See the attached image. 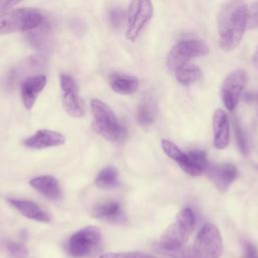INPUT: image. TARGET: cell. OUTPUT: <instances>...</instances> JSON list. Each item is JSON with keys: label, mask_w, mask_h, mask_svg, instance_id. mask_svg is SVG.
<instances>
[{"label": "cell", "mask_w": 258, "mask_h": 258, "mask_svg": "<svg viewBox=\"0 0 258 258\" xmlns=\"http://www.w3.org/2000/svg\"><path fill=\"white\" fill-rule=\"evenodd\" d=\"M8 202L24 217L41 223H48L49 216L37 204L20 199H8Z\"/></svg>", "instance_id": "cell-17"}, {"label": "cell", "mask_w": 258, "mask_h": 258, "mask_svg": "<svg viewBox=\"0 0 258 258\" xmlns=\"http://www.w3.org/2000/svg\"><path fill=\"white\" fill-rule=\"evenodd\" d=\"M95 130L109 141H116L121 135V128L113 110L104 102L94 99L91 101Z\"/></svg>", "instance_id": "cell-6"}, {"label": "cell", "mask_w": 258, "mask_h": 258, "mask_svg": "<svg viewBox=\"0 0 258 258\" xmlns=\"http://www.w3.org/2000/svg\"><path fill=\"white\" fill-rule=\"evenodd\" d=\"M209 45L198 38L183 39L176 42L167 54V67L171 72L185 66L194 58L209 54Z\"/></svg>", "instance_id": "cell-5"}, {"label": "cell", "mask_w": 258, "mask_h": 258, "mask_svg": "<svg viewBox=\"0 0 258 258\" xmlns=\"http://www.w3.org/2000/svg\"><path fill=\"white\" fill-rule=\"evenodd\" d=\"M109 84L112 90L120 95H132L139 87V81L136 77L123 73L111 74L109 77Z\"/></svg>", "instance_id": "cell-18"}, {"label": "cell", "mask_w": 258, "mask_h": 258, "mask_svg": "<svg viewBox=\"0 0 258 258\" xmlns=\"http://www.w3.org/2000/svg\"><path fill=\"white\" fill-rule=\"evenodd\" d=\"M153 16V5L151 1H131L128 9V24L126 36L130 41H135L145 24Z\"/></svg>", "instance_id": "cell-9"}, {"label": "cell", "mask_w": 258, "mask_h": 258, "mask_svg": "<svg viewBox=\"0 0 258 258\" xmlns=\"http://www.w3.org/2000/svg\"><path fill=\"white\" fill-rule=\"evenodd\" d=\"M42 22L41 13L32 8L13 9L0 14V35L27 31L38 27Z\"/></svg>", "instance_id": "cell-3"}, {"label": "cell", "mask_w": 258, "mask_h": 258, "mask_svg": "<svg viewBox=\"0 0 258 258\" xmlns=\"http://www.w3.org/2000/svg\"><path fill=\"white\" fill-rule=\"evenodd\" d=\"M122 19H123V13L121 10L115 9L110 12V21L113 26L115 27L119 26L122 22Z\"/></svg>", "instance_id": "cell-28"}, {"label": "cell", "mask_w": 258, "mask_h": 258, "mask_svg": "<svg viewBox=\"0 0 258 258\" xmlns=\"http://www.w3.org/2000/svg\"><path fill=\"white\" fill-rule=\"evenodd\" d=\"M173 73H174V77H175L176 81L179 84L185 85V86L191 85V84L198 82L203 77L202 70L198 66L191 64V63L182 66V67L178 68L177 70H175Z\"/></svg>", "instance_id": "cell-20"}, {"label": "cell", "mask_w": 258, "mask_h": 258, "mask_svg": "<svg viewBox=\"0 0 258 258\" xmlns=\"http://www.w3.org/2000/svg\"><path fill=\"white\" fill-rule=\"evenodd\" d=\"M205 172L211 179L217 189L224 194L226 192L234 180L238 176L237 167L232 163H209L206 166Z\"/></svg>", "instance_id": "cell-12"}, {"label": "cell", "mask_w": 258, "mask_h": 258, "mask_svg": "<svg viewBox=\"0 0 258 258\" xmlns=\"http://www.w3.org/2000/svg\"><path fill=\"white\" fill-rule=\"evenodd\" d=\"M252 60H253V63L258 68V46L256 47L254 53H253V57H252Z\"/></svg>", "instance_id": "cell-31"}, {"label": "cell", "mask_w": 258, "mask_h": 258, "mask_svg": "<svg viewBox=\"0 0 258 258\" xmlns=\"http://www.w3.org/2000/svg\"><path fill=\"white\" fill-rule=\"evenodd\" d=\"M60 88L62 106L66 112L75 118H81L85 115V106L79 95V89L76 81L69 75H60Z\"/></svg>", "instance_id": "cell-11"}, {"label": "cell", "mask_w": 258, "mask_h": 258, "mask_svg": "<svg viewBox=\"0 0 258 258\" xmlns=\"http://www.w3.org/2000/svg\"><path fill=\"white\" fill-rule=\"evenodd\" d=\"M192 248L196 258H220L223 253V239L219 229L211 223L204 225Z\"/></svg>", "instance_id": "cell-7"}, {"label": "cell", "mask_w": 258, "mask_h": 258, "mask_svg": "<svg viewBox=\"0 0 258 258\" xmlns=\"http://www.w3.org/2000/svg\"><path fill=\"white\" fill-rule=\"evenodd\" d=\"M102 240V233L95 226H87L74 233L68 241L69 253L77 258L85 257L93 253Z\"/></svg>", "instance_id": "cell-8"}, {"label": "cell", "mask_w": 258, "mask_h": 258, "mask_svg": "<svg viewBox=\"0 0 258 258\" xmlns=\"http://www.w3.org/2000/svg\"><path fill=\"white\" fill-rule=\"evenodd\" d=\"M246 82L247 75L241 69L233 71L225 79L221 89V96L225 107L229 111H233L237 107Z\"/></svg>", "instance_id": "cell-10"}, {"label": "cell", "mask_w": 258, "mask_h": 258, "mask_svg": "<svg viewBox=\"0 0 258 258\" xmlns=\"http://www.w3.org/2000/svg\"><path fill=\"white\" fill-rule=\"evenodd\" d=\"M248 22V5L243 1L224 3L218 13L219 45L225 51L234 50L243 39Z\"/></svg>", "instance_id": "cell-1"}, {"label": "cell", "mask_w": 258, "mask_h": 258, "mask_svg": "<svg viewBox=\"0 0 258 258\" xmlns=\"http://www.w3.org/2000/svg\"><path fill=\"white\" fill-rule=\"evenodd\" d=\"M19 2L17 1H0V14L8 12L12 10V8L17 5Z\"/></svg>", "instance_id": "cell-30"}, {"label": "cell", "mask_w": 258, "mask_h": 258, "mask_svg": "<svg viewBox=\"0 0 258 258\" xmlns=\"http://www.w3.org/2000/svg\"><path fill=\"white\" fill-rule=\"evenodd\" d=\"M45 84L46 78L43 75L31 76L23 80L21 84V99L24 107L27 110H30L33 107Z\"/></svg>", "instance_id": "cell-16"}, {"label": "cell", "mask_w": 258, "mask_h": 258, "mask_svg": "<svg viewBox=\"0 0 258 258\" xmlns=\"http://www.w3.org/2000/svg\"><path fill=\"white\" fill-rule=\"evenodd\" d=\"M247 27L258 28V2H254L248 6V22Z\"/></svg>", "instance_id": "cell-27"}, {"label": "cell", "mask_w": 258, "mask_h": 258, "mask_svg": "<svg viewBox=\"0 0 258 258\" xmlns=\"http://www.w3.org/2000/svg\"><path fill=\"white\" fill-rule=\"evenodd\" d=\"M92 215L96 219L111 224H122L126 220L122 206L117 201H107L96 205L93 208Z\"/></svg>", "instance_id": "cell-13"}, {"label": "cell", "mask_w": 258, "mask_h": 258, "mask_svg": "<svg viewBox=\"0 0 258 258\" xmlns=\"http://www.w3.org/2000/svg\"><path fill=\"white\" fill-rule=\"evenodd\" d=\"M4 247L11 258H27L28 256L27 249L22 244H19L12 240H5Z\"/></svg>", "instance_id": "cell-23"}, {"label": "cell", "mask_w": 258, "mask_h": 258, "mask_svg": "<svg viewBox=\"0 0 258 258\" xmlns=\"http://www.w3.org/2000/svg\"><path fill=\"white\" fill-rule=\"evenodd\" d=\"M155 116V111H154V106L153 103L151 102L150 99H144L137 110V120L138 123L142 126H148L150 125Z\"/></svg>", "instance_id": "cell-22"}, {"label": "cell", "mask_w": 258, "mask_h": 258, "mask_svg": "<svg viewBox=\"0 0 258 258\" xmlns=\"http://www.w3.org/2000/svg\"><path fill=\"white\" fill-rule=\"evenodd\" d=\"M161 147L163 152L169 158L174 160L187 174L191 176H199L205 172L208 161L204 151L195 150L185 153L181 151L176 144L167 139L161 140Z\"/></svg>", "instance_id": "cell-4"}, {"label": "cell", "mask_w": 258, "mask_h": 258, "mask_svg": "<svg viewBox=\"0 0 258 258\" xmlns=\"http://www.w3.org/2000/svg\"><path fill=\"white\" fill-rule=\"evenodd\" d=\"M99 258H157L154 255H150L143 252H109L100 255Z\"/></svg>", "instance_id": "cell-24"}, {"label": "cell", "mask_w": 258, "mask_h": 258, "mask_svg": "<svg viewBox=\"0 0 258 258\" xmlns=\"http://www.w3.org/2000/svg\"><path fill=\"white\" fill-rule=\"evenodd\" d=\"M66 138L62 134L51 130H38L33 135L27 137L23 144L28 148L44 149L49 147H55L63 144Z\"/></svg>", "instance_id": "cell-14"}, {"label": "cell", "mask_w": 258, "mask_h": 258, "mask_svg": "<svg viewBox=\"0 0 258 258\" xmlns=\"http://www.w3.org/2000/svg\"><path fill=\"white\" fill-rule=\"evenodd\" d=\"M234 129H235V135H236V140L237 143L239 145L240 150L242 151L243 154H247L248 152V143H247V139L245 137L244 131L242 130V128L240 127L239 123L235 120L234 122Z\"/></svg>", "instance_id": "cell-25"}, {"label": "cell", "mask_w": 258, "mask_h": 258, "mask_svg": "<svg viewBox=\"0 0 258 258\" xmlns=\"http://www.w3.org/2000/svg\"><path fill=\"white\" fill-rule=\"evenodd\" d=\"M214 145L217 149H225L230 142V121L222 109L215 111L213 116Z\"/></svg>", "instance_id": "cell-15"}, {"label": "cell", "mask_w": 258, "mask_h": 258, "mask_svg": "<svg viewBox=\"0 0 258 258\" xmlns=\"http://www.w3.org/2000/svg\"><path fill=\"white\" fill-rule=\"evenodd\" d=\"M257 254V249L256 247L249 243V242H246L245 245H244V255L246 258H255Z\"/></svg>", "instance_id": "cell-29"}, {"label": "cell", "mask_w": 258, "mask_h": 258, "mask_svg": "<svg viewBox=\"0 0 258 258\" xmlns=\"http://www.w3.org/2000/svg\"><path fill=\"white\" fill-rule=\"evenodd\" d=\"M118 176L119 173L115 167L107 166L98 173L95 179V183L101 188H113L118 185Z\"/></svg>", "instance_id": "cell-21"}, {"label": "cell", "mask_w": 258, "mask_h": 258, "mask_svg": "<svg viewBox=\"0 0 258 258\" xmlns=\"http://www.w3.org/2000/svg\"><path fill=\"white\" fill-rule=\"evenodd\" d=\"M195 225L196 218L192 210L189 208L180 210L177 213L174 222L162 233L158 242V247L162 252L173 251L183 247L192 233Z\"/></svg>", "instance_id": "cell-2"}, {"label": "cell", "mask_w": 258, "mask_h": 258, "mask_svg": "<svg viewBox=\"0 0 258 258\" xmlns=\"http://www.w3.org/2000/svg\"><path fill=\"white\" fill-rule=\"evenodd\" d=\"M255 258H258V257H255Z\"/></svg>", "instance_id": "cell-32"}, {"label": "cell", "mask_w": 258, "mask_h": 258, "mask_svg": "<svg viewBox=\"0 0 258 258\" xmlns=\"http://www.w3.org/2000/svg\"><path fill=\"white\" fill-rule=\"evenodd\" d=\"M30 185L49 200H58L61 197V190L58 181L51 175H40L30 179Z\"/></svg>", "instance_id": "cell-19"}, {"label": "cell", "mask_w": 258, "mask_h": 258, "mask_svg": "<svg viewBox=\"0 0 258 258\" xmlns=\"http://www.w3.org/2000/svg\"><path fill=\"white\" fill-rule=\"evenodd\" d=\"M165 253L169 258H196L195 251L192 247H181L179 249L163 252Z\"/></svg>", "instance_id": "cell-26"}]
</instances>
